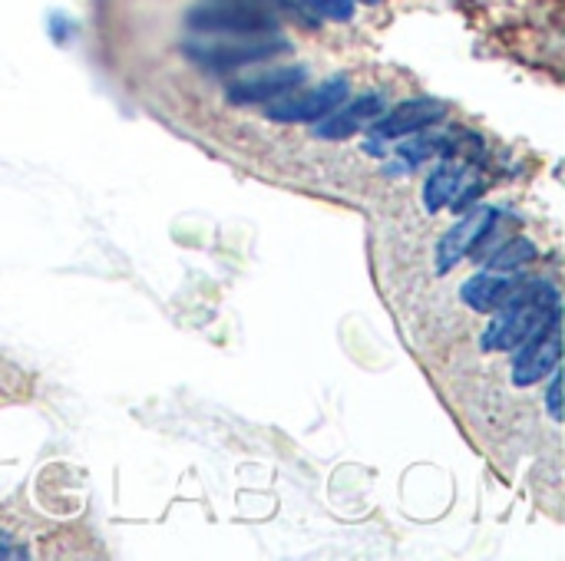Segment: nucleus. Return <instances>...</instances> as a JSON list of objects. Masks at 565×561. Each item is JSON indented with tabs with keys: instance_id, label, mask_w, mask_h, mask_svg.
I'll use <instances>...</instances> for the list:
<instances>
[{
	"instance_id": "nucleus-1",
	"label": "nucleus",
	"mask_w": 565,
	"mask_h": 561,
	"mask_svg": "<svg viewBox=\"0 0 565 561\" xmlns=\"http://www.w3.org/2000/svg\"><path fill=\"white\" fill-rule=\"evenodd\" d=\"M556 321H559V291L553 284H546L533 298L497 311L493 324L480 337V347L483 350H516L526 341L540 337Z\"/></svg>"
},
{
	"instance_id": "nucleus-2",
	"label": "nucleus",
	"mask_w": 565,
	"mask_h": 561,
	"mask_svg": "<svg viewBox=\"0 0 565 561\" xmlns=\"http://www.w3.org/2000/svg\"><path fill=\"white\" fill-rule=\"evenodd\" d=\"M189 26L199 33H222V36H255L278 30V13L245 3V0H212L189 10Z\"/></svg>"
},
{
	"instance_id": "nucleus-3",
	"label": "nucleus",
	"mask_w": 565,
	"mask_h": 561,
	"mask_svg": "<svg viewBox=\"0 0 565 561\" xmlns=\"http://www.w3.org/2000/svg\"><path fill=\"white\" fill-rule=\"evenodd\" d=\"M546 284H550V281H543V278H526L523 271H493V268H487V271L473 274V278L460 288V298H463L473 311H480V314H497V311H503V308H510V304H520V301L533 298V294L543 291Z\"/></svg>"
},
{
	"instance_id": "nucleus-4",
	"label": "nucleus",
	"mask_w": 565,
	"mask_h": 561,
	"mask_svg": "<svg viewBox=\"0 0 565 561\" xmlns=\"http://www.w3.org/2000/svg\"><path fill=\"white\" fill-rule=\"evenodd\" d=\"M288 46L291 43L271 30V33H255V36H225L215 43H189L185 50L195 63H202L209 69H238V66L288 53Z\"/></svg>"
},
{
	"instance_id": "nucleus-5",
	"label": "nucleus",
	"mask_w": 565,
	"mask_h": 561,
	"mask_svg": "<svg viewBox=\"0 0 565 561\" xmlns=\"http://www.w3.org/2000/svg\"><path fill=\"white\" fill-rule=\"evenodd\" d=\"M351 86L344 76H334L308 93H285L268 106V119L271 122H318L328 112H334L344 99H348Z\"/></svg>"
},
{
	"instance_id": "nucleus-6",
	"label": "nucleus",
	"mask_w": 565,
	"mask_h": 561,
	"mask_svg": "<svg viewBox=\"0 0 565 561\" xmlns=\"http://www.w3.org/2000/svg\"><path fill=\"white\" fill-rule=\"evenodd\" d=\"M497 218V208L493 205H480L473 212H467L444 238H440V248H437V271L447 274L450 268H457L463 258H470L477 251V245L483 241V235L490 231V222Z\"/></svg>"
},
{
	"instance_id": "nucleus-7",
	"label": "nucleus",
	"mask_w": 565,
	"mask_h": 561,
	"mask_svg": "<svg viewBox=\"0 0 565 561\" xmlns=\"http://www.w3.org/2000/svg\"><path fill=\"white\" fill-rule=\"evenodd\" d=\"M516 360H513V384L516 387H533L543 377H550L559 367V354H563V337H559V321L550 324L540 337L526 341L523 347H516Z\"/></svg>"
},
{
	"instance_id": "nucleus-8",
	"label": "nucleus",
	"mask_w": 565,
	"mask_h": 561,
	"mask_svg": "<svg viewBox=\"0 0 565 561\" xmlns=\"http://www.w3.org/2000/svg\"><path fill=\"white\" fill-rule=\"evenodd\" d=\"M444 116H447V103L444 99L420 96V99L401 103L391 112H381L371 126H374V136H381V139H401V136H411L417 129L437 126Z\"/></svg>"
},
{
	"instance_id": "nucleus-9",
	"label": "nucleus",
	"mask_w": 565,
	"mask_h": 561,
	"mask_svg": "<svg viewBox=\"0 0 565 561\" xmlns=\"http://www.w3.org/2000/svg\"><path fill=\"white\" fill-rule=\"evenodd\" d=\"M473 198H477V182H473V175H467L463 162H444L440 169H434V175L424 185L427 212H440L444 205L460 212V208H470Z\"/></svg>"
},
{
	"instance_id": "nucleus-10",
	"label": "nucleus",
	"mask_w": 565,
	"mask_h": 561,
	"mask_svg": "<svg viewBox=\"0 0 565 561\" xmlns=\"http://www.w3.org/2000/svg\"><path fill=\"white\" fill-rule=\"evenodd\" d=\"M308 79L305 66H281V69H265L258 76L238 79L228 86V103L245 106V103H265V99H278L291 89H298Z\"/></svg>"
},
{
	"instance_id": "nucleus-11",
	"label": "nucleus",
	"mask_w": 565,
	"mask_h": 561,
	"mask_svg": "<svg viewBox=\"0 0 565 561\" xmlns=\"http://www.w3.org/2000/svg\"><path fill=\"white\" fill-rule=\"evenodd\" d=\"M384 109H387L384 93H364V96H358L351 106L328 112L324 122L315 126V132H318L321 139H348V136L361 132L364 126H371Z\"/></svg>"
},
{
	"instance_id": "nucleus-12",
	"label": "nucleus",
	"mask_w": 565,
	"mask_h": 561,
	"mask_svg": "<svg viewBox=\"0 0 565 561\" xmlns=\"http://www.w3.org/2000/svg\"><path fill=\"white\" fill-rule=\"evenodd\" d=\"M430 129H434V126L417 129V132L407 136V142L397 149L404 162H424V159H430V155L450 149V136H447V132H430Z\"/></svg>"
},
{
	"instance_id": "nucleus-13",
	"label": "nucleus",
	"mask_w": 565,
	"mask_h": 561,
	"mask_svg": "<svg viewBox=\"0 0 565 561\" xmlns=\"http://www.w3.org/2000/svg\"><path fill=\"white\" fill-rule=\"evenodd\" d=\"M536 258V245L530 238H513L507 245H500L490 258H487V268L493 271H520L523 265H530Z\"/></svg>"
},
{
	"instance_id": "nucleus-14",
	"label": "nucleus",
	"mask_w": 565,
	"mask_h": 561,
	"mask_svg": "<svg viewBox=\"0 0 565 561\" xmlns=\"http://www.w3.org/2000/svg\"><path fill=\"white\" fill-rule=\"evenodd\" d=\"M318 17L324 20H351L354 17V0H305Z\"/></svg>"
},
{
	"instance_id": "nucleus-15",
	"label": "nucleus",
	"mask_w": 565,
	"mask_h": 561,
	"mask_svg": "<svg viewBox=\"0 0 565 561\" xmlns=\"http://www.w3.org/2000/svg\"><path fill=\"white\" fill-rule=\"evenodd\" d=\"M546 407H550V417L553 420H563V374H559V367L553 370L550 393H546Z\"/></svg>"
},
{
	"instance_id": "nucleus-16",
	"label": "nucleus",
	"mask_w": 565,
	"mask_h": 561,
	"mask_svg": "<svg viewBox=\"0 0 565 561\" xmlns=\"http://www.w3.org/2000/svg\"><path fill=\"white\" fill-rule=\"evenodd\" d=\"M0 559H26V552L23 549H13L10 542H0Z\"/></svg>"
},
{
	"instance_id": "nucleus-17",
	"label": "nucleus",
	"mask_w": 565,
	"mask_h": 561,
	"mask_svg": "<svg viewBox=\"0 0 565 561\" xmlns=\"http://www.w3.org/2000/svg\"><path fill=\"white\" fill-rule=\"evenodd\" d=\"M354 3H358V0H354ZM361 3H377V0H361Z\"/></svg>"
}]
</instances>
